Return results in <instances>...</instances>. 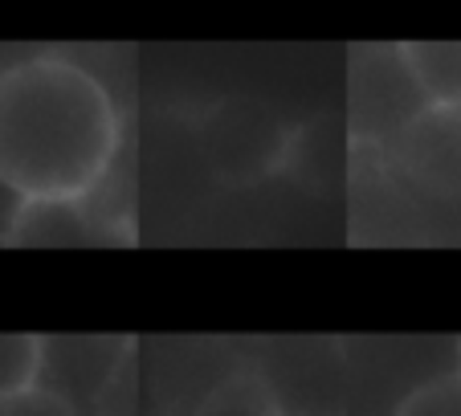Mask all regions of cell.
<instances>
[{
	"label": "cell",
	"instance_id": "1",
	"mask_svg": "<svg viewBox=\"0 0 461 416\" xmlns=\"http://www.w3.org/2000/svg\"><path fill=\"white\" fill-rule=\"evenodd\" d=\"M119 111L98 74L37 53L0 74V184L25 204H78L119 156Z\"/></svg>",
	"mask_w": 461,
	"mask_h": 416
},
{
	"label": "cell",
	"instance_id": "2",
	"mask_svg": "<svg viewBox=\"0 0 461 416\" xmlns=\"http://www.w3.org/2000/svg\"><path fill=\"white\" fill-rule=\"evenodd\" d=\"M392 159L417 192L461 200V103H420L396 127Z\"/></svg>",
	"mask_w": 461,
	"mask_h": 416
},
{
	"label": "cell",
	"instance_id": "3",
	"mask_svg": "<svg viewBox=\"0 0 461 416\" xmlns=\"http://www.w3.org/2000/svg\"><path fill=\"white\" fill-rule=\"evenodd\" d=\"M209 167L225 184H258L286 159L290 135L249 103H229L204 127Z\"/></svg>",
	"mask_w": 461,
	"mask_h": 416
},
{
	"label": "cell",
	"instance_id": "4",
	"mask_svg": "<svg viewBox=\"0 0 461 416\" xmlns=\"http://www.w3.org/2000/svg\"><path fill=\"white\" fill-rule=\"evenodd\" d=\"M401 66L425 103H461V41H409Z\"/></svg>",
	"mask_w": 461,
	"mask_h": 416
},
{
	"label": "cell",
	"instance_id": "5",
	"mask_svg": "<svg viewBox=\"0 0 461 416\" xmlns=\"http://www.w3.org/2000/svg\"><path fill=\"white\" fill-rule=\"evenodd\" d=\"M192 416H286L274 384L261 372H229L209 388V396L196 404Z\"/></svg>",
	"mask_w": 461,
	"mask_h": 416
},
{
	"label": "cell",
	"instance_id": "6",
	"mask_svg": "<svg viewBox=\"0 0 461 416\" xmlns=\"http://www.w3.org/2000/svg\"><path fill=\"white\" fill-rule=\"evenodd\" d=\"M45 367V339L37 335H0V396H13V392L37 384Z\"/></svg>",
	"mask_w": 461,
	"mask_h": 416
},
{
	"label": "cell",
	"instance_id": "7",
	"mask_svg": "<svg viewBox=\"0 0 461 416\" xmlns=\"http://www.w3.org/2000/svg\"><path fill=\"white\" fill-rule=\"evenodd\" d=\"M392 416H461V367L441 372L433 380L417 384L412 392H404V400L396 404Z\"/></svg>",
	"mask_w": 461,
	"mask_h": 416
},
{
	"label": "cell",
	"instance_id": "8",
	"mask_svg": "<svg viewBox=\"0 0 461 416\" xmlns=\"http://www.w3.org/2000/svg\"><path fill=\"white\" fill-rule=\"evenodd\" d=\"M0 416H78V408H74V400L66 392L29 384V388L13 392V396H0Z\"/></svg>",
	"mask_w": 461,
	"mask_h": 416
}]
</instances>
